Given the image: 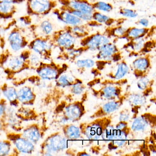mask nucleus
<instances>
[{
    "label": "nucleus",
    "mask_w": 156,
    "mask_h": 156,
    "mask_svg": "<svg viewBox=\"0 0 156 156\" xmlns=\"http://www.w3.org/2000/svg\"><path fill=\"white\" fill-rule=\"evenodd\" d=\"M30 50L23 51L19 55H12L8 51L0 57V61L8 76H12L16 74L30 69L28 63Z\"/></svg>",
    "instance_id": "nucleus-1"
},
{
    "label": "nucleus",
    "mask_w": 156,
    "mask_h": 156,
    "mask_svg": "<svg viewBox=\"0 0 156 156\" xmlns=\"http://www.w3.org/2000/svg\"><path fill=\"white\" fill-rule=\"evenodd\" d=\"M111 123L108 116L97 118L89 123H82L80 126L82 134L90 140H95L101 138L103 130Z\"/></svg>",
    "instance_id": "nucleus-2"
},
{
    "label": "nucleus",
    "mask_w": 156,
    "mask_h": 156,
    "mask_svg": "<svg viewBox=\"0 0 156 156\" xmlns=\"http://www.w3.org/2000/svg\"><path fill=\"white\" fill-rule=\"evenodd\" d=\"M67 146V139L59 132L47 137L41 145V153L44 156H52L64 150Z\"/></svg>",
    "instance_id": "nucleus-3"
},
{
    "label": "nucleus",
    "mask_w": 156,
    "mask_h": 156,
    "mask_svg": "<svg viewBox=\"0 0 156 156\" xmlns=\"http://www.w3.org/2000/svg\"><path fill=\"white\" fill-rule=\"evenodd\" d=\"M28 15L37 17L45 16L55 7L52 0H26Z\"/></svg>",
    "instance_id": "nucleus-4"
},
{
    "label": "nucleus",
    "mask_w": 156,
    "mask_h": 156,
    "mask_svg": "<svg viewBox=\"0 0 156 156\" xmlns=\"http://www.w3.org/2000/svg\"><path fill=\"white\" fill-rule=\"evenodd\" d=\"M54 46L51 37H37L29 42L28 49L41 55L44 60L48 59Z\"/></svg>",
    "instance_id": "nucleus-5"
},
{
    "label": "nucleus",
    "mask_w": 156,
    "mask_h": 156,
    "mask_svg": "<svg viewBox=\"0 0 156 156\" xmlns=\"http://www.w3.org/2000/svg\"><path fill=\"white\" fill-rule=\"evenodd\" d=\"M6 39L11 51L15 53L19 52L28 47L30 42L24 36L23 32L14 27L9 32Z\"/></svg>",
    "instance_id": "nucleus-6"
},
{
    "label": "nucleus",
    "mask_w": 156,
    "mask_h": 156,
    "mask_svg": "<svg viewBox=\"0 0 156 156\" xmlns=\"http://www.w3.org/2000/svg\"><path fill=\"white\" fill-rule=\"evenodd\" d=\"M55 46L66 51L74 48L77 42V38L69 29L55 32L51 36Z\"/></svg>",
    "instance_id": "nucleus-7"
},
{
    "label": "nucleus",
    "mask_w": 156,
    "mask_h": 156,
    "mask_svg": "<svg viewBox=\"0 0 156 156\" xmlns=\"http://www.w3.org/2000/svg\"><path fill=\"white\" fill-rule=\"evenodd\" d=\"M8 139L13 144L17 153L31 154L35 150V144L23 137L21 134L9 133Z\"/></svg>",
    "instance_id": "nucleus-8"
},
{
    "label": "nucleus",
    "mask_w": 156,
    "mask_h": 156,
    "mask_svg": "<svg viewBox=\"0 0 156 156\" xmlns=\"http://www.w3.org/2000/svg\"><path fill=\"white\" fill-rule=\"evenodd\" d=\"M64 68L60 67L53 63L43 62L35 69L37 76L41 79L47 81L56 80L64 71Z\"/></svg>",
    "instance_id": "nucleus-9"
},
{
    "label": "nucleus",
    "mask_w": 156,
    "mask_h": 156,
    "mask_svg": "<svg viewBox=\"0 0 156 156\" xmlns=\"http://www.w3.org/2000/svg\"><path fill=\"white\" fill-rule=\"evenodd\" d=\"M111 42V38L105 34L96 33L86 37L82 44L85 50L91 51H98L99 48L104 44Z\"/></svg>",
    "instance_id": "nucleus-10"
},
{
    "label": "nucleus",
    "mask_w": 156,
    "mask_h": 156,
    "mask_svg": "<svg viewBox=\"0 0 156 156\" xmlns=\"http://www.w3.org/2000/svg\"><path fill=\"white\" fill-rule=\"evenodd\" d=\"M97 58L99 61L108 63L112 61L120 60L119 53V49L114 43L110 42L101 46L98 49Z\"/></svg>",
    "instance_id": "nucleus-11"
},
{
    "label": "nucleus",
    "mask_w": 156,
    "mask_h": 156,
    "mask_svg": "<svg viewBox=\"0 0 156 156\" xmlns=\"http://www.w3.org/2000/svg\"><path fill=\"white\" fill-rule=\"evenodd\" d=\"M34 38L50 37L53 34L54 26L49 19L42 20L37 24H32L30 29Z\"/></svg>",
    "instance_id": "nucleus-12"
},
{
    "label": "nucleus",
    "mask_w": 156,
    "mask_h": 156,
    "mask_svg": "<svg viewBox=\"0 0 156 156\" xmlns=\"http://www.w3.org/2000/svg\"><path fill=\"white\" fill-rule=\"evenodd\" d=\"M66 120L76 121L79 120L85 113L83 102L76 101L65 106L62 108Z\"/></svg>",
    "instance_id": "nucleus-13"
},
{
    "label": "nucleus",
    "mask_w": 156,
    "mask_h": 156,
    "mask_svg": "<svg viewBox=\"0 0 156 156\" xmlns=\"http://www.w3.org/2000/svg\"><path fill=\"white\" fill-rule=\"evenodd\" d=\"M17 96L20 104L25 106H30L34 104L36 95L31 87L23 86L17 89Z\"/></svg>",
    "instance_id": "nucleus-14"
},
{
    "label": "nucleus",
    "mask_w": 156,
    "mask_h": 156,
    "mask_svg": "<svg viewBox=\"0 0 156 156\" xmlns=\"http://www.w3.org/2000/svg\"><path fill=\"white\" fill-rule=\"evenodd\" d=\"M57 20L68 27L83 24L84 23L71 12L68 9H65L61 11H55L53 12Z\"/></svg>",
    "instance_id": "nucleus-15"
},
{
    "label": "nucleus",
    "mask_w": 156,
    "mask_h": 156,
    "mask_svg": "<svg viewBox=\"0 0 156 156\" xmlns=\"http://www.w3.org/2000/svg\"><path fill=\"white\" fill-rule=\"evenodd\" d=\"M132 66L136 76L141 77L146 76L150 69V60L148 56H140L133 61Z\"/></svg>",
    "instance_id": "nucleus-16"
},
{
    "label": "nucleus",
    "mask_w": 156,
    "mask_h": 156,
    "mask_svg": "<svg viewBox=\"0 0 156 156\" xmlns=\"http://www.w3.org/2000/svg\"><path fill=\"white\" fill-rule=\"evenodd\" d=\"M123 100L122 98H119L118 100H112L111 101L107 102L101 107L99 108L97 111L92 115V118H97L102 117L110 115L111 113L117 110L121 106Z\"/></svg>",
    "instance_id": "nucleus-17"
},
{
    "label": "nucleus",
    "mask_w": 156,
    "mask_h": 156,
    "mask_svg": "<svg viewBox=\"0 0 156 156\" xmlns=\"http://www.w3.org/2000/svg\"><path fill=\"white\" fill-rule=\"evenodd\" d=\"M21 135L35 145L41 139L42 131L38 124H32L25 128Z\"/></svg>",
    "instance_id": "nucleus-18"
},
{
    "label": "nucleus",
    "mask_w": 156,
    "mask_h": 156,
    "mask_svg": "<svg viewBox=\"0 0 156 156\" xmlns=\"http://www.w3.org/2000/svg\"><path fill=\"white\" fill-rule=\"evenodd\" d=\"M66 8L70 10L78 11L85 13H93L95 11L93 4L86 0H67Z\"/></svg>",
    "instance_id": "nucleus-19"
},
{
    "label": "nucleus",
    "mask_w": 156,
    "mask_h": 156,
    "mask_svg": "<svg viewBox=\"0 0 156 156\" xmlns=\"http://www.w3.org/2000/svg\"><path fill=\"white\" fill-rule=\"evenodd\" d=\"M130 130V128L129 127V126L124 129H116L114 138L109 142L108 148L115 149L125 145Z\"/></svg>",
    "instance_id": "nucleus-20"
},
{
    "label": "nucleus",
    "mask_w": 156,
    "mask_h": 156,
    "mask_svg": "<svg viewBox=\"0 0 156 156\" xmlns=\"http://www.w3.org/2000/svg\"><path fill=\"white\" fill-rule=\"evenodd\" d=\"M121 93V89L119 86L107 85L103 87L98 92L97 94L102 98L112 100L119 98Z\"/></svg>",
    "instance_id": "nucleus-21"
},
{
    "label": "nucleus",
    "mask_w": 156,
    "mask_h": 156,
    "mask_svg": "<svg viewBox=\"0 0 156 156\" xmlns=\"http://www.w3.org/2000/svg\"><path fill=\"white\" fill-rule=\"evenodd\" d=\"M151 119L147 114L135 118L132 122L130 129L134 132H144L148 127L151 123L153 122L152 120L151 121Z\"/></svg>",
    "instance_id": "nucleus-22"
},
{
    "label": "nucleus",
    "mask_w": 156,
    "mask_h": 156,
    "mask_svg": "<svg viewBox=\"0 0 156 156\" xmlns=\"http://www.w3.org/2000/svg\"><path fill=\"white\" fill-rule=\"evenodd\" d=\"M2 92L5 99L9 101L10 105L17 107L20 105L18 101L17 89L14 87L4 85L1 87Z\"/></svg>",
    "instance_id": "nucleus-23"
},
{
    "label": "nucleus",
    "mask_w": 156,
    "mask_h": 156,
    "mask_svg": "<svg viewBox=\"0 0 156 156\" xmlns=\"http://www.w3.org/2000/svg\"><path fill=\"white\" fill-rule=\"evenodd\" d=\"M129 70V67L127 63L124 61H121L117 64L115 71L110 73L108 76L111 79L119 80L127 74Z\"/></svg>",
    "instance_id": "nucleus-24"
},
{
    "label": "nucleus",
    "mask_w": 156,
    "mask_h": 156,
    "mask_svg": "<svg viewBox=\"0 0 156 156\" xmlns=\"http://www.w3.org/2000/svg\"><path fill=\"white\" fill-rule=\"evenodd\" d=\"M64 136L67 140H76L81 137L82 132L80 127L73 124H66L63 127Z\"/></svg>",
    "instance_id": "nucleus-25"
},
{
    "label": "nucleus",
    "mask_w": 156,
    "mask_h": 156,
    "mask_svg": "<svg viewBox=\"0 0 156 156\" xmlns=\"http://www.w3.org/2000/svg\"><path fill=\"white\" fill-rule=\"evenodd\" d=\"M16 12L17 8L16 5L0 2V20H6L12 19Z\"/></svg>",
    "instance_id": "nucleus-26"
},
{
    "label": "nucleus",
    "mask_w": 156,
    "mask_h": 156,
    "mask_svg": "<svg viewBox=\"0 0 156 156\" xmlns=\"http://www.w3.org/2000/svg\"><path fill=\"white\" fill-rule=\"evenodd\" d=\"M126 100L129 105L133 107V109L140 107L146 104V95L142 94H130L126 97Z\"/></svg>",
    "instance_id": "nucleus-27"
},
{
    "label": "nucleus",
    "mask_w": 156,
    "mask_h": 156,
    "mask_svg": "<svg viewBox=\"0 0 156 156\" xmlns=\"http://www.w3.org/2000/svg\"><path fill=\"white\" fill-rule=\"evenodd\" d=\"M80 80L67 73L61 74L56 80V86L59 87H70Z\"/></svg>",
    "instance_id": "nucleus-28"
},
{
    "label": "nucleus",
    "mask_w": 156,
    "mask_h": 156,
    "mask_svg": "<svg viewBox=\"0 0 156 156\" xmlns=\"http://www.w3.org/2000/svg\"><path fill=\"white\" fill-rule=\"evenodd\" d=\"M127 46L135 53H139L145 49L146 45V36L139 37L131 40Z\"/></svg>",
    "instance_id": "nucleus-29"
},
{
    "label": "nucleus",
    "mask_w": 156,
    "mask_h": 156,
    "mask_svg": "<svg viewBox=\"0 0 156 156\" xmlns=\"http://www.w3.org/2000/svg\"><path fill=\"white\" fill-rule=\"evenodd\" d=\"M149 32V29L140 27H133L128 28L126 36L131 40L143 36H146Z\"/></svg>",
    "instance_id": "nucleus-30"
},
{
    "label": "nucleus",
    "mask_w": 156,
    "mask_h": 156,
    "mask_svg": "<svg viewBox=\"0 0 156 156\" xmlns=\"http://www.w3.org/2000/svg\"><path fill=\"white\" fill-rule=\"evenodd\" d=\"M32 24V20L29 15L20 17L14 21V27L23 32L26 30L30 29Z\"/></svg>",
    "instance_id": "nucleus-31"
},
{
    "label": "nucleus",
    "mask_w": 156,
    "mask_h": 156,
    "mask_svg": "<svg viewBox=\"0 0 156 156\" xmlns=\"http://www.w3.org/2000/svg\"><path fill=\"white\" fill-rule=\"evenodd\" d=\"M16 115L22 121L31 120L36 116L34 109L24 107H21L17 109Z\"/></svg>",
    "instance_id": "nucleus-32"
},
{
    "label": "nucleus",
    "mask_w": 156,
    "mask_h": 156,
    "mask_svg": "<svg viewBox=\"0 0 156 156\" xmlns=\"http://www.w3.org/2000/svg\"><path fill=\"white\" fill-rule=\"evenodd\" d=\"M43 62L42 57L40 55L30 50L28 63L30 69H37Z\"/></svg>",
    "instance_id": "nucleus-33"
},
{
    "label": "nucleus",
    "mask_w": 156,
    "mask_h": 156,
    "mask_svg": "<svg viewBox=\"0 0 156 156\" xmlns=\"http://www.w3.org/2000/svg\"><path fill=\"white\" fill-rule=\"evenodd\" d=\"M93 21L99 25H108L112 22V20L105 13L94 11L93 13Z\"/></svg>",
    "instance_id": "nucleus-34"
},
{
    "label": "nucleus",
    "mask_w": 156,
    "mask_h": 156,
    "mask_svg": "<svg viewBox=\"0 0 156 156\" xmlns=\"http://www.w3.org/2000/svg\"><path fill=\"white\" fill-rule=\"evenodd\" d=\"M12 153H15V151L11 141L9 140H0V156L12 155Z\"/></svg>",
    "instance_id": "nucleus-35"
},
{
    "label": "nucleus",
    "mask_w": 156,
    "mask_h": 156,
    "mask_svg": "<svg viewBox=\"0 0 156 156\" xmlns=\"http://www.w3.org/2000/svg\"><path fill=\"white\" fill-rule=\"evenodd\" d=\"M95 11L103 13L110 12L113 10L112 5L108 2L104 1H98L93 4Z\"/></svg>",
    "instance_id": "nucleus-36"
},
{
    "label": "nucleus",
    "mask_w": 156,
    "mask_h": 156,
    "mask_svg": "<svg viewBox=\"0 0 156 156\" xmlns=\"http://www.w3.org/2000/svg\"><path fill=\"white\" fill-rule=\"evenodd\" d=\"M116 131V129L115 128L110 124L103 130L101 138L105 141L109 142L114 138L115 135Z\"/></svg>",
    "instance_id": "nucleus-37"
},
{
    "label": "nucleus",
    "mask_w": 156,
    "mask_h": 156,
    "mask_svg": "<svg viewBox=\"0 0 156 156\" xmlns=\"http://www.w3.org/2000/svg\"><path fill=\"white\" fill-rule=\"evenodd\" d=\"M138 87L140 90L143 91H146V93H149L150 90L153 84L151 80H150L146 76L140 77L137 83Z\"/></svg>",
    "instance_id": "nucleus-38"
},
{
    "label": "nucleus",
    "mask_w": 156,
    "mask_h": 156,
    "mask_svg": "<svg viewBox=\"0 0 156 156\" xmlns=\"http://www.w3.org/2000/svg\"><path fill=\"white\" fill-rule=\"evenodd\" d=\"M68 29L77 38L86 36L88 34L87 27L83 24L76 25L73 27H68Z\"/></svg>",
    "instance_id": "nucleus-39"
},
{
    "label": "nucleus",
    "mask_w": 156,
    "mask_h": 156,
    "mask_svg": "<svg viewBox=\"0 0 156 156\" xmlns=\"http://www.w3.org/2000/svg\"><path fill=\"white\" fill-rule=\"evenodd\" d=\"M76 63L78 68L88 69L93 68L96 65L97 62L93 59L87 58L77 60Z\"/></svg>",
    "instance_id": "nucleus-40"
},
{
    "label": "nucleus",
    "mask_w": 156,
    "mask_h": 156,
    "mask_svg": "<svg viewBox=\"0 0 156 156\" xmlns=\"http://www.w3.org/2000/svg\"><path fill=\"white\" fill-rule=\"evenodd\" d=\"M69 10L83 23H88L93 21V13H85V12H83L78 11L70 10Z\"/></svg>",
    "instance_id": "nucleus-41"
},
{
    "label": "nucleus",
    "mask_w": 156,
    "mask_h": 156,
    "mask_svg": "<svg viewBox=\"0 0 156 156\" xmlns=\"http://www.w3.org/2000/svg\"><path fill=\"white\" fill-rule=\"evenodd\" d=\"M128 28L126 26L119 25L113 28L111 30V34L113 37L115 38L123 37L126 36Z\"/></svg>",
    "instance_id": "nucleus-42"
},
{
    "label": "nucleus",
    "mask_w": 156,
    "mask_h": 156,
    "mask_svg": "<svg viewBox=\"0 0 156 156\" xmlns=\"http://www.w3.org/2000/svg\"><path fill=\"white\" fill-rule=\"evenodd\" d=\"M119 14L126 19H134L138 17V13L136 11L128 8H122L120 9Z\"/></svg>",
    "instance_id": "nucleus-43"
},
{
    "label": "nucleus",
    "mask_w": 156,
    "mask_h": 156,
    "mask_svg": "<svg viewBox=\"0 0 156 156\" xmlns=\"http://www.w3.org/2000/svg\"><path fill=\"white\" fill-rule=\"evenodd\" d=\"M70 87H72V93L74 94H81L84 90V87L83 85L82 82L80 81Z\"/></svg>",
    "instance_id": "nucleus-44"
},
{
    "label": "nucleus",
    "mask_w": 156,
    "mask_h": 156,
    "mask_svg": "<svg viewBox=\"0 0 156 156\" xmlns=\"http://www.w3.org/2000/svg\"><path fill=\"white\" fill-rule=\"evenodd\" d=\"M7 100L5 99H2L0 100V119L3 118L5 116L7 108Z\"/></svg>",
    "instance_id": "nucleus-45"
},
{
    "label": "nucleus",
    "mask_w": 156,
    "mask_h": 156,
    "mask_svg": "<svg viewBox=\"0 0 156 156\" xmlns=\"http://www.w3.org/2000/svg\"><path fill=\"white\" fill-rule=\"evenodd\" d=\"M137 23L140 27L147 29H149L150 25L149 20L146 18H140L138 21Z\"/></svg>",
    "instance_id": "nucleus-46"
},
{
    "label": "nucleus",
    "mask_w": 156,
    "mask_h": 156,
    "mask_svg": "<svg viewBox=\"0 0 156 156\" xmlns=\"http://www.w3.org/2000/svg\"><path fill=\"white\" fill-rule=\"evenodd\" d=\"M130 115L129 112L123 111L120 113L119 115V120L120 121L123 122H126L129 120L130 118Z\"/></svg>",
    "instance_id": "nucleus-47"
},
{
    "label": "nucleus",
    "mask_w": 156,
    "mask_h": 156,
    "mask_svg": "<svg viewBox=\"0 0 156 156\" xmlns=\"http://www.w3.org/2000/svg\"><path fill=\"white\" fill-rule=\"evenodd\" d=\"M25 1V0H0V2H4L14 5L20 4Z\"/></svg>",
    "instance_id": "nucleus-48"
},
{
    "label": "nucleus",
    "mask_w": 156,
    "mask_h": 156,
    "mask_svg": "<svg viewBox=\"0 0 156 156\" xmlns=\"http://www.w3.org/2000/svg\"><path fill=\"white\" fill-rule=\"evenodd\" d=\"M7 127L5 123H4L2 119L0 120V132L4 130L5 128Z\"/></svg>",
    "instance_id": "nucleus-49"
},
{
    "label": "nucleus",
    "mask_w": 156,
    "mask_h": 156,
    "mask_svg": "<svg viewBox=\"0 0 156 156\" xmlns=\"http://www.w3.org/2000/svg\"><path fill=\"white\" fill-rule=\"evenodd\" d=\"M3 71L4 72V69L3 68V66H2V64L1 61H0V75L2 74Z\"/></svg>",
    "instance_id": "nucleus-50"
},
{
    "label": "nucleus",
    "mask_w": 156,
    "mask_h": 156,
    "mask_svg": "<svg viewBox=\"0 0 156 156\" xmlns=\"http://www.w3.org/2000/svg\"><path fill=\"white\" fill-rule=\"evenodd\" d=\"M80 153H81V154L79 153V154H77V155H79V156H89L90 155L85 152H80Z\"/></svg>",
    "instance_id": "nucleus-51"
},
{
    "label": "nucleus",
    "mask_w": 156,
    "mask_h": 156,
    "mask_svg": "<svg viewBox=\"0 0 156 156\" xmlns=\"http://www.w3.org/2000/svg\"><path fill=\"white\" fill-rule=\"evenodd\" d=\"M72 1H80V0H72Z\"/></svg>",
    "instance_id": "nucleus-52"
}]
</instances>
